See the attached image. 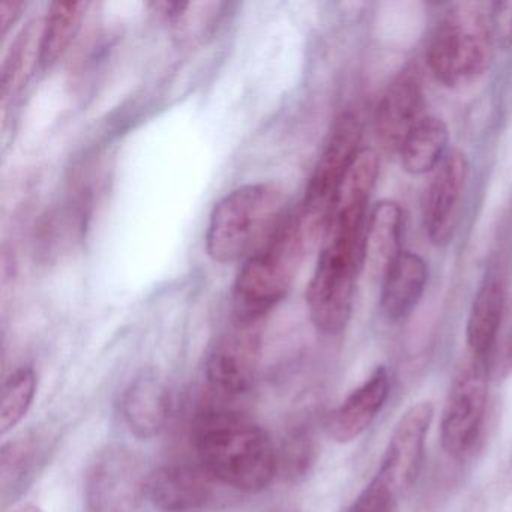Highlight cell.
Returning a JSON list of instances; mask_svg holds the SVG:
<instances>
[{"mask_svg":"<svg viewBox=\"0 0 512 512\" xmlns=\"http://www.w3.org/2000/svg\"><path fill=\"white\" fill-rule=\"evenodd\" d=\"M262 358L260 322L235 319L218 337L206 359V377L215 391L241 395L253 386Z\"/></svg>","mask_w":512,"mask_h":512,"instance_id":"9c48e42d","label":"cell"},{"mask_svg":"<svg viewBox=\"0 0 512 512\" xmlns=\"http://www.w3.org/2000/svg\"><path fill=\"white\" fill-rule=\"evenodd\" d=\"M37 394V374L29 365L7 377L0 398V434L7 436L28 415Z\"/></svg>","mask_w":512,"mask_h":512,"instance_id":"7402d4cb","label":"cell"},{"mask_svg":"<svg viewBox=\"0 0 512 512\" xmlns=\"http://www.w3.org/2000/svg\"><path fill=\"white\" fill-rule=\"evenodd\" d=\"M310 248L298 212L286 214L239 269L233 287L235 319L262 322L292 289L302 257Z\"/></svg>","mask_w":512,"mask_h":512,"instance_id":"3957f363","label":"cell"},{"mask_svg":"<svg viewBox=\"0 0 512 512\" xmlns=\"http://www.w3.org/2000/svg\"><path fill=\"white\" fill-rule=\"evenodd\" d=\"M362 122L355 112H346L331 128L322 154L314 166L298 217L310 247L323 238L335 197L361 151Z\"/></svg>","mask_w":512,"mask_h":512,"instance_id":"8992f818","label":"cell"},{"mask_svg":"<svg viewBox=\"0 0 512 512\" xmlns=\"http://www.w3.org/2000/svg\"><path fill=\"white\" fill-rule=\"evenodd\" d=\"M448 142L445 122L436 116H424L398 149L404 170L410 175L433 172L449 151Z\"/></svg>","mask_w":512,"mask_h":512,"instance_id":"ffe728a7","label":"cell"},{"mask_svg":"<svg viewBox=\"0 0 512 512\" xmlns=\"http://www.w3.org/2000/svg\"><path fill=\"white\" fill-rule=\"evenodd\" d=\"M193 445L203 469L235 490L259 493L277 476L280 463L271 436L242 413H200L194 421Z\"/></svg>","mask_w":512,"mask_h":512,"instance_id":"6da1fadb","label":"cell"},{"mask_svg":"<svg viewBox=\"0 0 512 512\" xmlns=\"http://www.w3.org/2000/svg\"><path fill=\"white\" fill-rule=\"evenodd\" d=\"M490 376L488 362L469 355L452 377L440 421L442 448L452 458L466 457L481 436Z\"/></svg>","mask_w":512,"mask_h":512,"instance_id":"52a82bcc","label":"cell"},{"mask_svg":"<svg viewBox=\"0 0 512 512\" xmlns=\"http://www.w3.org/2000/svg\"><path fill=\"white\" fill-rule=\"evenodd\" d=\"M433 415L430 403H419L401 416L389 437L379 470L374 475L376 481L388 487L400 499L412 490L421 473L425 440Z\"/></svg>","mask_w":512,"mask_h":512,"instance_id":"30bf717a","label":"cell"},{"mask_svg":"<svg viewBox=\"0 0 512 512\" xmlns=\"http://www.w3.org/2000/svg\"><path fill=\"white\" fill-rule=\"evenodd\" d=\"M398 503L400 497L373 478L356 497L349 512H400Z\"/></svg>","mask_w":512,"mask_h":512,"instance_id":"cb8c5ba5","label":"cell"},{"mask_svg":"<svg viewBox=\"0 0 512 512\" xmlns=\"http://www.w3.org/2000/svg\"><path fill=\"white\" fill-rule=\"evenodd\" d=\"M506 281L502 272L490 269L482 278L467 319L469 355L490 365L491 353L506 317Z\"/></svg>","mask_w":512,"mask_h":512,"instance_id":"2e32d148","label":"cell"},{"mask_svg":"<svg viewBox=\"0 0 512 512\" xmlns=\"http://www.w3.org/2000/svg\"><path fill=\"white\" fill-rule=\"evenodd\" d=\"M149 476L142 457L125 445L98 452L86 476L88 512H136L148 494Z\"/></svg>","mask_w":512,"mask_h":512,"instance_id":"ba28073f","label":"cell"},{"mask_svg":"<svg viewBox=\"0 0 512 512\" xmlns=\"http://www.w3.org/2000/svg\"><path fill=\"white\" fill-rule=\"evenodd\" d=\"M85 10V2H55L50 5L38 44L41 70H50L64 58L79 34Z\"/></svg>","mask_w":512,"mask_h":512,"instance_id":"44dd1931","label":"cell"},{"mask_svg":"<svg viewBox=\"0 0 512 512\" xmlns=\"http://www.w3.org/2000/svg\"><path fill=\"white\" fill-rule=\"evenodd\" d=\"M428 271L424 259L403 251L382 275L380 307L392 322L406 319L424 296Z\"/></svg>","mask_w":512,"mask_h":512,"instance_id":"e0dca14e","label":"cell"},{"mask_svg":"<svg viewBox=\"0 0 512 512\" xmlns=\"http://www.w3.org/2000/svg\"><path fill=\"white\" fill-rule=\"evenodd\" d=\"M274 512H298V511H296V509L286 508V509H278V511H274Z\"/></svg>","mask_w":512,"mask_h":512,"instance_id":"83f0119b","label":"cell"},{"mask_svg":"<svg viewBox=\"0 0 512 512\" xmlns=\"http://www.w3.org/2000/svg\"><path fill=\"white\" fill-rule=\"evenodd\" d=\"M491 34L500 49H512V2H494L488 5Z\"/></svg>","mask_w":512,"mask_h":512,"instance_id":"d4e9b609","label":"cell"},{"mask_svg":"<svg viewBox=\"0 0 512 512\" xmlns=\"http://www.w3.org/2000/svg\"><path fill=\"white\" fill-rule=\"evenodd\" d=\"M389 397V374L377 367L361 386L332 410L326 422L329 436L338 443H350L361 437L373 424Z\"/></svg>","mask_w":512,"mask_h":512,"instance_id":"9a60e30c","label":"cell"},{"mask_svg":"<svg viewBox=\"0 0 512 512\" xmlns=\"http://www.w3.org/2000/svg\"><path fill=\"white\" fill-rule=\"evenodd\" d=\"M23 2H2L0 4V34L7 35L11 26L19 20L22 14Z\"/></svg>","mask_w":512,"mask_h":512,"instance_id":"484cf974","label":"cell"},{"mask_svg":"<svg viewBox=\"0 0 512 512\" xmlns=\"http://www.w3.org/2000/svg\"><path fill=\"white\" fill-rule=\"evenodd\" d=\"M469 179V161L460 149H449L434 170L424 205V227L431 244L448 245L457 232Z\"/></svg>","mask_w":512,"mask_h":512,"instance_id":"8fae6325","label":"cell"},{"mask_svg":"<svg viewBox=\"0 0 512 512\" xmlns=\"http://www.w3.org/2000/svg\"><path fill=\"white\" fill-rule=\"evenodd\" d=\"M43 434H26L5 443L0 451V490L7 505L31 484L35 473L46 461L50 445Z\"/></svg>","mask_w":512,"mask_h":512,"instance_id":"d6986e66","label":"cell"},{"mask_svg":"<svg viewBox=\"0 0 512 512\" xmlns=\"http://www.w3.org/2000/svg\"><path fill=\"white\" fill-rule=\"evenodd\" d=\"M13 512H43V509L38 508L37 505H22Z\"/></svg>","mask_w":512,"mask_h":512,"instance_id":"4316f807","label":"cell"},{"mask_svg":"<svg viewBox=\"0 0 512 512\" xmlns=\"http://www.w3.org/2000/svg\"><path fill=\"white\" fill-rule=\"evenodd\" d=\"M367 214L334 212L307 287V308L317 331L337 335L352 317L356 278L364 265Z\"/></svg>","mask_w":512,"mask_h":512,"instance_id":"7a4b0ae2","label":"cell"},{"mask_svg":"<svg viewBox=\"0 0 512 512\" xmlns=\"http://www.w3.org/2000/svg\"><path fill=\"white\" fill-rule=\"evenodd\" d=\"M172 406V391L164 377L158 373H142L122 395V418L131 434L139 439H152L167 427Z\"/></svg>","mask_w":512,"mask_h":512,"instance_id":"5bb4252c","label":"cell"},{"mask_svg":"<svg viewBox=\"0 0 512 512\" xmlns=\"http://www.w3.org/2000/svg\"><path fill=\"white\" fill-rule=\"evenodd\" d=\"M424 103L418 71L404 68L389 83L377 106L376 133L383 148L398 152L407 134L424 118Z\"/></svg>","mask_w":512,"mask_h":512,"instance_id":"7c38bea8","label":"cell"},{"mask_svg":"<svg viewBox=\"0 0 512 512\" xmlns=\"http://www.w3.org/2000/svg\"><path fill=\"white\" fill-rule=\"evenodd\" d=\"M316 439L307 422L295 425L287 433L281 449V466L290 479H302L311 472L316 463Z\"/></svg>","mask_w":512,"mask_h":512,"instance_id":"603a6c76","label":"cell"},{"mask_svg":"<svg viewBox=\"0 0 512 512\" xmlns=\"http://www.w3.org/2000/svg\"><path fill=\"white\" fill-rule=\"evenodd\" d=\"M496 46L488 5L458 4L440 20L428 46L430 70L443 85H467L484 76Z\"/></svg>","mask_w":512,"mask_h":512,"instance_id":"5b68a950","label":"cell"},{"mask_svg":"<svg viewBox=\"0 0 512 512\" xmlns=\"http://www.w3.org/2000/svg\"><path fill=\"white\" fill-rule=\"evenodd\" d=\"M403 211L394 200H382L368 215L364 265L383 275L403 253Z\"/></svg>","mask_w":512,"mask_h":512,"instance_id":"ac0fdd59","label":"cell"},{"mask_svg":"<svg viewBox=\"0 0 512 512\" xmlns=\"http://www.w3.org/2000/svg\"><path fill=\"white\" fill-rule=\"evenodd\" d=\"M214 481L202 466L166 464L149 476L148 496L164 512L197 511L214 497Z\"/></svg>","mask_w":512,"mask_h":512,"instance_id":"4fadbf2b","label":"cell"},{"mask_svg":"<svg viewBox=\"0 0 512 512\" xmlns=\"http://www.w3.org/2000/svg\"><path fill=\"white\" fill-rule=\"evenodd\" d=\"M286 217V196L272 182L245 184L227 193L212 209L206 227V253L221 265L254 253Z\"/></svg>","mask_w":512,"mask_h":512,"instance_id":"277c9868","label":"cell"}]
</instances>
